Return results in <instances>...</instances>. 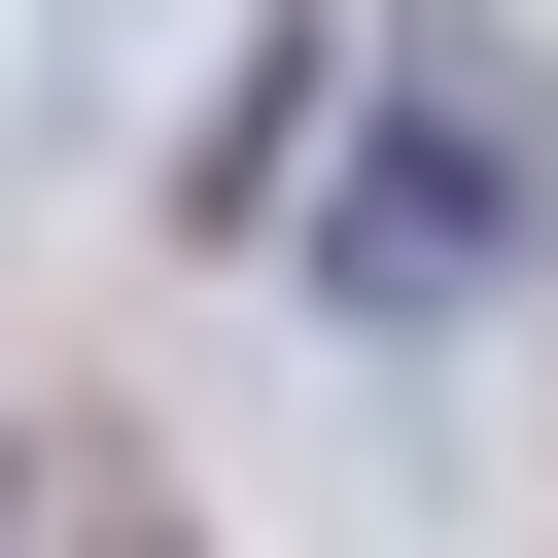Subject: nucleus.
Listing matches in <instances>:
<instances>
[{
  "label": "nucleus",
  "mask_w": 558,
  "mask_h": 558,
  "mask_svg": "<svg viewBox=\"0 0 558 558\" xmlns=\"http://www.w3.org/2000/svg\"><path fill=\"white\" fill-rule=\"evenodd\" d=\"M314 105H349V0H279V35H244V105L174 140V209H209V244H279V174H314Z\"/></svg>",
  "instance_id": "2"
},
{
  "label": "nucleus",
  "mask_w": 558,
  "mask_h": 558,
  "mask_svg": "<svg viewBox=\"0 0 558 558\" xmlns=\"http://www.w3.org/2000/svg\"><path fill=\"white\" fill-rule=\"evenodd\" d=\"M384 105H418V140H384V174H279V244H314L384 349H453V314L558 279V70H523L488 0H384Z\"/></svg>",
  "instance_id": "1"
}]
</instances>
